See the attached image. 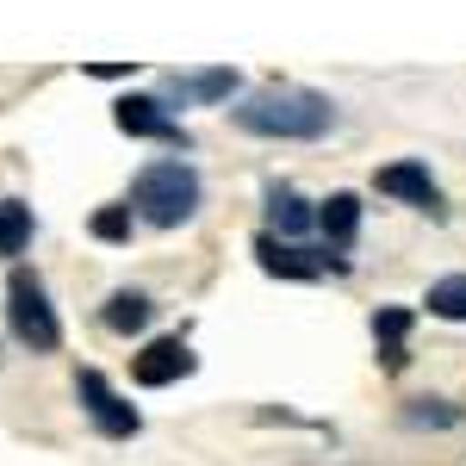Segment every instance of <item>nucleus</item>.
<instances>
[{"label": "nucleus", "instance_id": "obj_17", "mask_svg": "<svg viewBox=\"0 0 466 466\" xmlns=\"http://www.w3.org/2000/svg\"><path fill=\"white\" fill-rule=\"evenodd\" d=\"M404 423H410V430H423V423H461V410H435L430 398H417V404L404 410Z\"/></svg>", "mask_w": 466, "mask_h": 466}, {"label": "nucleus", "instance_id": "obj_12", "mask_svg": "<svg viewBox=\"0 0 466 466\" xmlns=\"http://www.w3.org/2000/svg\"><path fill=\"white\" fill-rule=\"evenodd\" d=\"M318 224H323V237H329L336 249H349L355 230H360V199H355V193H329L323 212H318Z\"/></svg>", "mask_w": 466, "mask_h": 466}, {"label": "nucleus", "instance_id": "obj_7", "mask_svg": "<svg viewBox=\"0 0 466 466\" xmlns=\"http://www.w3.org/2000/svg\"><path fill=\"white\" fill-rule=\"evenodd\" d=\"M199 367V355L180 342V336H162V342H149L144 355H131V380L137 386H175Z\"/></svg>", "mask_w": 466, "mask_h": 466}, {"label": "nucleus", "instance_id": "obj_5", "mask_svg": "<svg viewBox=\"0 0 466 466\" xmlns=\"http://www.w3.org/2000/svg\"><path fill=\"white\" fill-rule=\"evenodd\" d=\"M112 125H118L125 137H149V144H168V149H193L187 125L168 118V100H156V94H125V100L112 106Z\"/></svg>", "mask_w": 466, "mask_h": 466}, {"label": "nucleus", "instance_id": "obj_1", "mask_svg": "<svg viewBox=\"0 0 466 466\" xmlns=\"http://www.w3.org/2000/svg\"><path fill=\"white\" fill-rule=\"evenodd\" d=\"M230 125L249 131V137H280V144H318L336 125V106L318 87H261V94H243L230 106Z\"/></svg>", "mask_w": 466, "mask_h": 466}, {"label": "nucleus", "instance_id": "obj_18", "mask_svg": "<svg viewBox=\"0 0 466 466\" xmlns=\"http://www.w3.org/2000/svg\"><path fill=\"white\" fill-rule=\"evenodd\" d=\"M87 75H100V81H118V75H131V69H125V63H94Z\"/></svg>", "mask_w": 466, "mask_h": 466}, {"label": "nucleus", "instance_id": "obj_4", "mask_svg": "<svg viewBox=\"0 0 466 466\" xmlns=\"http://www.w3.org/2000/svg\"><path fill=\"white\" fill-rule=\"evenodd\" d=\"M75 398H81L87 423L106 435V441H131V435L144 430V417H137V410H131L125 398L112 392V386L100 380V373H94V367H81V373H75Z\"/></svg>", "mask_w": 466, "mask_h": 466}, {"label": "nucleus", "instance_id": "obj_3", "mask_svg": "<svg viewBox=\"0 0 466 466\" xmlns=\"http://www.w3.org/2000/svg\"><path fill=\"white\" fill-rule=\"evenodd\" d=\"M6 329L32 355H56L63 349V318H56V305H50V292H44V280L32 268H13V280H6Z\"/></svg>", "mask_w": 466, "mask_h": 466}, {"label": "nucleus", "instance_id": "obj_2", "mask_svg": "<svg viewBox=\"0 0 466 466\" xmlns=\"http://www.w3.org/2000/svg\"><path fill=\"white\" fill-rule=\"evenodd\" d=\"M199 199H206V180L180 156H162V162L137 168V180H131V212L144 218V224H156V230L187 224V218L199 212Z\"/></svg>", "mask_w": 466, "mask_h": 466}, {"label": "nucleus", "instance_id": "obj_13", "mask_svg": "<svg viewBox=\"0 0 466 466\" xmlns=\"http://www.w3.org/2000/svg\"><path fill=\"white\" fill-rule=\"evenodd\" d=\"M404 336H410V311L404 305H380L373 311V342H380L386 367H404Z\"/></svg>", "mask_w": 466, "mask_h": 466}, {"label": "nucleus", "instance_id": "obj_11", "mask_svg": "<svg viewBox=\"0 0 466 466\" xmlns=\"http://www.w3.org/2000/svg\"><path fill=\"white\" fill-rule=\"evenodd\" d=\"M106 329H118V336H137V329H149V318H156V305H149V292H137V287H118L106 299Z\"/></svg>", "mask_w": 466, "mask_h": 466}, {"label": "nucleus", "instance_id": "obj_14", "mask_svg": "<svg viewBox=\"0 0 466 466\" xmlns=\"http://www.w3.org/2000/svg\"><path fill=\"white\" fill-rule=\"evenodd\" d=\"M25 243H32V206L25 199H0V261L25 255Z\"/></svg>", "mask_w": 466, "mask_h": 466}, {"label": "nucleus", "instance_id": "obj_9", "mask_svg": "<svg viewBox=\"0 0 466 466\" xmlns=\"http://www.w3.org/2000/svg\"><path fill=\"white\" fill-rule=\"evenodd\" d=\"M373 187H380L386 199H404V206H417V212H430V218L448 212L423 162H392V168H380V175H373Z\"/></svg>", "mask_w": 466, "mask_h": 466}, {"label": "nucleus", "instance_id": "obj_16", "mask_svg": "<svg viewBox=\"0 0 466 466\" xmlns=\"http://www.w3.org/2000/svg\"><path fill=\"white\" fill-rule=\"evenodd\" d=\"M94 237H100V243H125V237H131V206H106V212H94Z\"/></svg>", "mask_w": 466, "mask_h": 466}, {"label": "nucleus", "instance_id": "obj_8", "mask_svg": "<svg viewBox=\"0 0 466 466\" xmlns=\"http://www.w3.org/2000/svg\"><path fill=\"white\" fill-rule=\"evenodd\" d=\"M237 87H243L237 69H175L168 81H162V94L180 100V106H224Z\"/></svg>", "mask_w": 466, "mask_h": 466}, {"label": "nucleus", "instance_id": "obj_6", "mask_svg": "<svg viewBox=\"0 0 466 466\" xmlns=\"http://www.w3.org/2000/svg\"><path fill=\"white\" fill-rule=\"evenodd\" d=\"M255 261H261L268 274H280V280H318L323 268L349 274V261H342V255H311V249H299V243H280L274 230H261V237H255Z\"/></svg>", "mask_w": 466, "mask_h": 466}, {"label": "nucleus", "instance_id": "obj_15", "mask_svg": "<svg viewBox=\"0 0 466 466\" xmlns=\"http://www.w3.org/2000/svg\"><path fill=\"white\" fill-rule=\"evenodd\" d=\"M430 318H448V323H466V274H448V280H435L430 287Z\"/></svg>", "mask_w": 466, "mask_h": 466}, {"label": "nucleus", "instance_id": "obj_10", "mask_svg": "<svg viewBox=\"0 0 466 466\" xmlns=\"http://www.w3.org/2000/svg\"><path fill=\"white\" fill-rule=\"evenodd\" d=\"M268 218H274V230H280V243H292V237H305V230L318 224V212H311V206H305V199H299L292 187H280V180L268 187Z\"/></svg>", "mask_w": 466, "mask_h": 466}]
</instances>
